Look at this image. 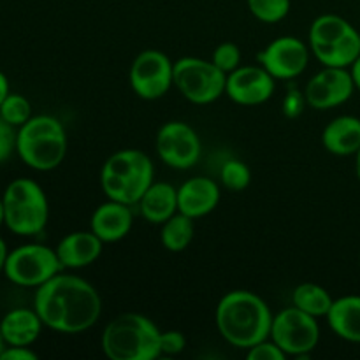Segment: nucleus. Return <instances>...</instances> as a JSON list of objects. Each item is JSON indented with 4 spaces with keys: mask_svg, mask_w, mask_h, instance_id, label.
<instances>
[{
    "mask_svg": "<svg viewBox=\"0 0 360 360\" xmlns=\"http://www.w3.org/2000/svg\"><path fill=\"white\" fill-rule=\"evenodd\" d=\"M276 90V79L264 69L257 65H239L238 69L227 74L225 95L239 105H260L269 101Z\"/></svg>",
    "mask_w": 360,
    "mask_h": 360,
    "instance_id": "obj_15",
    "label": "nucleus"
},
{
    "mask_svg": "<svg viewBox=\"0 0 360 360\" xmlns=\"http://www.w3.org/2000/svg\"><path fill=\"white\" fill-rule=\"evenodd\" d=\"M322 144L330 155L350 157L360 150V118L341 115L330 120L322 132Z\"/></svg>",
    "mask_w": 360,
    "mask_h": 360,
    "instance_id": "obj_19",
    "label": "nucleus"
},
{
    "mask_svg": "<svg viewBox=\"0 0 360 360\" xmlns=\"http://www.w3.org/2000/svg\"><path fill=\"white\" fill-rule=\"evenodd\" d=\"M248 360H287V354L271 338L246 350Z\"/></svg>",
    "mask_w": 360,
    "mask_h": 360,
    "instance_id": "obj_29",
    "label": "nucleus"
},
{
    "mask_svg": "<svg viewBox=\"0 0 360 360\" xmlns=\"http://www.w3.org/2000/svg\"><path fill=\"white\" fill-rule=\"evenodd\" d=\"M326 319L336 336L350 343H360V295L334 299Z\"/></svg>",
    "mask_w": 360,
    "mask_h": 360,
    "instance_id": "obj_22",
    "label": "nucleus"
},
{
    "mask_svg": "<svg viewBox=\"0 0 360 360\" xmlns=\"http://www.w3.org/2000/svg\"><path fill=\"white\" fill-rule=\"evenodd\" d=\"M269 338L287 354V357L306 359L319 347V319L292 304L273 316Z\"/></svg>",
    "mask_w": 360,
    "mask_h": 360,
    "instance_id": "obj_9",
    "label": "nucleus"
},
{
    "mask_svg": "<svg viewBox=\"0 0 360 360\" xmlns=\"http://www.w3.org/2000/svg\"><path fill=\"white\" fill-rule=\"evenodd\" d=\"M357 90L347 67H323L309 77L304 88L306 102L316 111H329L352 98Z\"/></svg>",
    "mask_w": 360,
    "mask_h": 360,
    "instance_id": "obj_14",
    "label": "nucleus"
},
{
    "mask_svg": "<svg viewBox=\"0 0 360 360\" xmlns=\"http://www.w3.org/2000/svg\"><path fill=\"white\" fill-rule=\"evenodd\" d=\"M7 255H9V252H7V246H6V243H4V239L0 238V273H2L4 267H6Z\"/></svg>",
    "mask_w": 360,
    "mask_h": 360,
    "instance_id": "obj_36",
    "label": "nucleus"
},
{
    "mask_svg": "<svg viewBox=\"0 0 360 360\" xmlns=\"http://www.w3.org/2000/svg\"><path fill=\"white\" fill-rule=\"evenodd\" d=\"M273 313L259 294L231 290L218 301L214 323L218 334L232 347L248 350L271 336Z\"/></svg>",
    "mask_w": 360,
    "mask_h": 360,
    "instance_id": "obj_2",
    "label": "nucleus"
},
{
    "mask_svg": "<svg viewBox=\"0 0 360 360\" xmlns=\"http://www.w3.org/2000/svg\"><path fill=\"white\" fill-rule=\"evenodd\" d=\"M350 72H352V77H354L355 88L360 91V55L359 58L350 65Z\"/></svg>",
    "mask_w": 360,
    "mask_h": 360,
    "instance_id": "obj_35",
    "label": "nucleus"
},
{
    "mask_svg": "<svg viewBox=\"0 0 360 360\" xmlns=\"http://www.w3.org/2000/svg\"><path fill=\"white\" fill-rule=\"evenodd\" d=\"M211 62L225 74H231L241 65V49L236 42H221L214 48Z\"/></svg>",
    "mask_w": 360,
    "mask_h": 360,
    "instance_id": "obj_28",
    "label": "nucleus"
},
{
    "mask_svg": "<svg viewBox=\"0 0 360 360\" xmlns=\"http://www.w3.org/2000/svg\"><path fill=\"white\" fill-rule=\"evenodd\" d=\"M62 269L56 250L44 245H23L7 255L4 273L20 287L39 288Z\"/></svg>",
    "mask_w": 360,
    "mask_h": 360,
    "instance_id": "obj_10",
    "label": "nucleus"
},
{
    "mask_svg": "<svg viewBox=\"0 0 360 360\" xmlns=\"http://www.w3.org/2000/svg\"><path fill=\"white\" fill-rule=\"evenodd\" d=\"M104 241L91 231H76L60 239L56 245V255L63 269H83L97 262L102 255Z\"/></svg>",
    "mask_w": 360,
    "mask_h": 360,
    "instance_id": "obj_18",
    "label": "nucleus"
},
{
    "mask_svg": "<svg viewBox=\"0 0 360 360\" xmlns=\"http://www.w3.org/2000/svg\"><path fill=\"white\" fill-rule=\"evenodd\" d=\"M334 299L327 288L316 283H301L292 292V304L302 311L309 313L315 319L327 316Z\"/></svg>",
    "mask_w": 360,
    "mask_h": 360,
    "instance_id": "obj_24",
    "label": "nucleus"
},
{
    "mask_svg": "<svg viewBox=\"0 0 360 360\" xmlns=\"http://www.w3.org/2000/svg\"><path fill=\"white\" fill-rule=\"evenodd\" d=\"M308 44L323 67H347L360 55L357 28L338 14H322L309 27Z\"/></svg>",
    "mask_w": 360,
    "mask_h": 360,
    "instance_id": "obj_6",
    "label": "nucleus"
},
{
    "mask_svg": "<svg viewBox=\"0 0 360 360\" xmlns=\"http://www.w3.org/2000/svg\"><path fill=\"white\" fill-rule=\"evenodd\" d=\"M195 236V220L183 213H176L162 224L160 243L167 252H185Z\"/></svg>",
    "mask_w": 360,
    "mask_h": 360,
    "instance_id": "obj_23",
    "label": "nucleus"
},
{
    "mask_svg": "<svg viewBox=\"0 0 360 360\" xmlns=\"http://www.w3.org/2000/svg\"><path fill=\"white\" fill-rule=\"evenodd\" d=\"M250 13L262 23H280L290 13V0H246Z\"/></svg>",
    "mask_w": 360,
    "mask_h": 360,
    "instance_id": "obj_25",
    "label": "nucleus"
},
{
    "mask_svg": "<svg viewBox=\"0 0 360 360\" xmlns=\"http://www.w3.org/2000/svg\"><path fill=\"white\" fill-rule=\"evenodd\" d=\"M6 225L18 236H35L44 231L49 217L48 197L39 183L18 178L9 183L2 197Z\"/></svg>",
    "mask_w": 360,
    "mask_h": 360,
    "instance_id": "obj_7",
    "label": "nucleus"
},
{
    "mask_svg": "<svg viewBox=\"0 0 360 360\" xmlns=\"http://www.w3.org/2000/svg\"><path fill=\"white\" fill-rule=\"evenodd\" d=\"M69 148L65 127L49 115L32 116L20 127L16 151L21 160L35 171H53L63 162Z\"/></svg>",
    "mask_w": 360,
    "mask_h": 360,
    "instance_id": "obj_5",
    "label": "nucleus"
},
{
    "mask_svg": "<svg viewBox=\"0 0 360 360\" xmlns=\"http://www.w3.org/2000/svg\"><path fill=\"white\" fill-rule=\"evenodd\" d=\"M220 197V186L214 179L195 176L186 179L178 188V211L193 220H199L217 210Z\"/></svg>",
    "mask_w": 360,
    "mask_h": 360,
    "instance_id": "obj_16",
    "label": "nucleus"
},
{
    "mask_svg": "<svg viewBox=\"0 0 360 360\" xmlns=\"http://www.w3.org/2000/svg\"><path fill=\"white\" fill-rule=\"evenodd\" d=\"M220 179L231 192H243L252 183V171L248 165L238 158H231L220 169Z\"/></svg>",
    "mask_w": 360,
    "mask_h": 360,
    "instance_id": "obj_26",
    "label": "nucleus"
},
{
    "mask_svg": "<svg viewBox=\"0 0 360 360\" xmlns=\"http://www.w3.org/2000/svg\"><path fill=\"white\" fill-rule=\"evenodd\" d=\"M0 116L13 127H21L32 118V105L23 95L9 94L0 105Z\"/></svg>",
    "mask_w": 360,
    "mask_h": 360,
    "instance_id": "obj_27",
    "label": "nucleus"
},
{
    "mask_svg": "<svg viewBox=\"0 0 360 360\" xmlns=\"http://www.w3.org/2000/svg\"><path fill=\"white\" fill-rule=\"evenodd\" d=\"M14 129H16V127L7 123L6 120L0 116V164L6 162L7 158L13 155V151L16 150L18 132Z\"/></svg>",
    "mask_w": 360,
    "mask_h": 360,
    "instance_id": "obj_31",
    "label": "nucleus"
},
{
    "mask_svg": "<svg viewBox=\"0 0 360 360\" xmlns=\"http://www.w3.org/2000/svg\"><path fill=\"white\" fill-rule=\"evenodd\" d=\"M9 81H7L6 74L0 72V105H2V102L6 101V97L9 95Z\"/></svg>",
    "mask_w": 360,
    "mask_h": 360,
    "instance_id": "obj_34",
    "label": "nucleus"
},
{
    "mask_svg": "<svg viewBox=\"0 0 360 360\" xmlns=\"http://www.w3.org/2000/svg\"><path fill=\"white\" fill-rule=\"evenodd\" d=\"M42 320L35 309H13L0 322L4 343L9 347H30L41 336Z\"/></svg>",
    "mask_w": 360,
    "mask_h": 360,
    "instance_id": "obj_21",
    "label": "nucleus"
},
{
    "mask_svg": "<svg viewBox=\"0 0 360 360\" xmlns=\"http://www.w3.org/2000/svg\"><path fill=\"white\" fill-rule=\"evenodd\" d=\"M311 49L302 39L281 35L274 39L257 55V63L264 67L274 79L290 81L308 69Z\"/></svg>",
    "mask_w": 360,
    "mask_h": 360,
    "instance_id": "obj_13",
    "label": "nucleus"
},
{
    "mask_svg": "<svg viewBox=\"0 0 360 360\" xmlns=\"http://www.w3.org/2000/svg\"><path fill=\"white\" fill-rule=\"evenodd\" d=\"M4 350V338H2V333H0V354H2Z\"/></svg>",
    "mask_w": 360,
    "mask_h": 360,
    "instance_id": "obj_39",
    "label": "nucleus"
},
{
    "mask_svg": "<svg viewBox=\"0 0 360 360\" xmlns=\"http://www.w3.org/2000/svg\"><path fill=\"white\" fill-rule=\"evenodd\" d=\"M6 224V211H4V202L0 199V225Z\"/></svg>",
    "mask_w": 360,
    "mask_h": 360,
    "instance_id": "obj_38",
    "label": "nucleus"
},
{
    "mask_svg": "<svg viewBox=\"0 0 360 360\" xmlns=\"http://www.w3.org/2000/svg\"><path fill=\"white\" fill-rule=\"evenodd\" d=\"M134 94L143 101H158L174 86V62L160 49H144L129 72Z\"/></svg>",
    "mask_w": 360,
    "mask_h": 360,
    "instance_id": "obj_11",
    "label": "nucleus"
},
{
    "mask_svg": "<svg viewBox=\"0 0 360 360\" xmlns=\"http://www.w3.org/2000/svg\"><path fill=\"white\" fill-rule=\"evenodd\" d=\"M160 333L153 320L141 313H122L102 330L101 345L111 360H153L162 355Z\"/></svg>",
    "mask_w": 360,
    "mask_h": 360,
    "instance_id": "obj_3",
    "label": "nucleus"
},
{
    "mask_svg": "<svg viewBox=\"0 0 360 360\" xmlns=\"http://www.w3.org/2000/svg\"><path fill=\"white\" fill-rule=\"evenodd\" d=\"M306 105H308V102H306L304 91L301 94L299 90H290L287 95H285L283 112L285 116H288V118H297V116L304 111Z\"/></svg>",
    "mask_w": 360,
    "mask_h": 360,
    "instance_id": "obj_32",
    "label": "nucleus"
},
{
    "mask_svg": "<svg viewBox=\"0 0 360 360\" xmlns=\"http://www.w3.org/2000/svg\"><path fill=\"white\" fill-rule=\"evenodd\" d=\"M355 172H357V178L360 181V150L357 151V155H355Z\"/></svg>",
    "mask_w": 360,
    "mask_h": 360,
    "instance_id": "obj_37",
    "label": "nucleus"
},
{
    "mask_svg": "<svg viewBox=\"0 0 360 360\" xmlns=\"http://www.w3.org/2000/svg\"><path fill=\"white\" fill-rule=\"evenodd\" d=\"M359 260H360V259H359Z\"/></svg>",
    "mask_w": 360,
    "mask_h": 360,
    "instance_id": "obj_40",
    "label": "nucleus"
},
{
    "mask_svg": "<svg viewBox=\"0 0 360 360\" xmlns=\"http://www.w3.org/2000/svg\"><path fill=\"white\" fill-rule=\"evenodd\" d=\"M34 309L42 323L62 334H81L97 323L102 299L90 281L58 273L37 288Z\"/></svg>",
    "mask_w": 360,
    "mask_h": 360,
    "instance_id": "obj_1",
    "label": "nucleus"
},
{
    "mask_svg": "<svg viewBox=\"0 0 360 360\" xmlns=\"http://www.w3.org/2000/svg\"><path fill=\"white\" fill-rule=\"evenodd\" d=\"M186 347L185 334L179 330H165L160 333V352L162 355H179Z\"/></svg>",
    "mask_w": 360,
    "mask_h": 360,
    "instance_id": "obj_30",
    "label": "nucleus"
},
{
    "mask_svg": "<svg viewBox=\"0 0 360 360\" xmlns=\"http://www.w3.org/2000/svg\"><path fill=\"white\" fill-rule=\"evenodd\" d=\"M132 206L108 199L94 211L90 231L104 243H118L129 236L134 224Z\"/></svg>",
    "mask_w": 360,
    "mask_h": 360,
    "instance_id": "obj_17",
    "label": "nucleus"
},
{
    "mask_svg": "<svg viewBox=\"0 0 360 360\" xmlns=\"http://www.w3.org/2000/svg\"><path fill=\"white\" fill-rule=\"evenodd\" d=\"M155 148L158 158L176 171L192 169L202 155V143L197 130L179 120H171L158 129Z\"/></svg>",
    "mask_w": 360,
    "mask_h": 360,
    "instance_id": "obj_12",
    "label": "nucleus"
},
{
    "mask_svg": "<svg viewBox=\"0 0 360 360\" xmlns=\"http://www.w3.org/2000/svg\"><path fill=\"white\" fill-rule=\"evenodd\" d=\"M37 354L28 347H9L4 348L0 354V360H35Z\"/></svg>",
    "mask_w": 360,
    "mask_h": 360,
    "instance_id": "obj_33",
    "label": "nucleus"
},
{
    "mask_svg": "<svg viewBox=\"0 0 360 360\" xmlns=\"http://www.w3.org/2000/svg\"><path fill=\"white\" fill-rule=\"evenodd\" d=\"M227 74L211 60L183 56L174 62V86L183 97L197 105L218 101L225 94Z\"/></svg>",
    "mask_w": 360,
    "mask_h": 360,
    "instance_id": "obj_8",
    "label": "nucleus"
},
{
    "mask_svg": "<svg viewBox=\"0 0 360 360\" xmlns=\"http://www.w3.org/2000/svg\"><path fill=\"white\" fill-rule=\"evenodd\" d=\"M155 165L144 151L127 148L118 150L104 162L101 171L102 192L108 199L137 206L151 183Z\"/></svg>",
    "mask_w": 360,
    "mask_h": 360,
    "instance_id": "obj_4",
    "label": "nucleus"
},
{
    "mask_svg": "<svg viewBox=\"0 0 360 360\" xmlns=\"http://www.w3.org/2000/svg\"><path fill=\"white\" fill-rule=\"evenodd\" d=\"M141 217L153 225H162L178 213V188L165 181H153L137 202Z\"/></svg>",
    "mask_w": 360,
    "mask_h": 360,
    "instance_id": "obj_20",
    "label": "nucleus"
}]
</instances>
